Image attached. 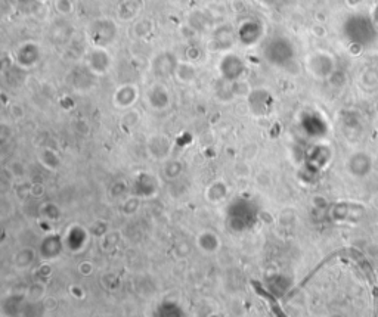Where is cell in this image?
Segmentation results:
<instances>
[{
    "label": "cell",
    "mask_w": 378,
    "mask_h": 317,
    "mask_svg": "<svg viewBox=\"0 0 378 317\" xmlns=\"http://www.w3.org/2000/svg\"><path fill=\"white\" fill-rule=\"evenodd\" d=\"M226 196V188L222 190H217V183H214L209 190V198L211 201H220Z\"/></svg>",
    "instance_id": "3"
},
{
    "label": "cell",
    "mask_w": 378,
    "mask_h": 317,
    "mask_svg": "<svg viewBox=\"0 0 378 317\" xmlns=\"http://www.w3.org/2000/svg\"><path fill=\"white\" fill-rule=\"evenodd\" d=\"M196 245L204 254H214L220 248V239L214 232L203 230L196 238Z\"/></svg>",
    "instance_id": "1"
},
{
    "label": "cell",
    "mask_w": 378,
    "mask_h": 317,
    "mask_svg": "<svg viewBox=\"0 0 378 317\" xmlns=\"http://www.w3.org/2000/svg\"><path fill=\"white\" fill-rule=\"evenodd\" d=\"M34 255H36V253L33 250L24 248L19 253L15 254L13 263H15V266H18V268H27L28 266H31V263L34 261Z\"/></svg>",
    "instance_id": "2"
}]
</instances>
